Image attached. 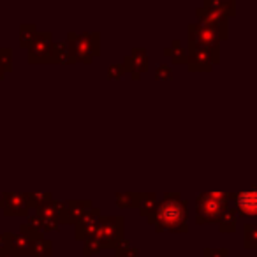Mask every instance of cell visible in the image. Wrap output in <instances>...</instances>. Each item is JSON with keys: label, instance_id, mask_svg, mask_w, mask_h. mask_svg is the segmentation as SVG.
Segmentation results:
<instances>
[{"label": "cell", "instance_id": "1", "mask_svg": "<svg viewBox=\"0 0 257 257\" xmlns=\"http://www.w3.org/2000/svg\"><path fill=\"white\" fill-rule=\"evenodd\" d=\"M187 218H189V210H187V203L182 199V196L175 192H166L164 197L159 201L155 211L148 215L147 220L159 232H185L189 229Z\"/></svg>", "mask_w": 257, "mask_h": 257}, {"label": "cell", "instance_id": "2", "mask_svg": "<svg viewBox=\"0 0 257 257\" xmlns=\"http://www.w3.org/2000/svg\"><path fill=\"white\" fill-rule=\"evenodd\" d=\"M197 18L201 23L213 27L218 32L220 39L229 37V16L236 15L234 0H206L203 6L196 9Z\"/></svg>", "mask_w": 257, "mask_h": 257}, {"label": "cell", "instance_id": "3", "mask_svg": "<svg viewBox=\"0 0 257 257\" xmlns=\"http://www.w3.org/2000/svg\"><path fill=\"white\" fill-rule=\"evenodd\" d=\"M229 206V192H203L196 197V222L213 224Z\"/></svg>", "mask_w": 257, "mask_h": 257}, {"label": "cell", "instance_id": "4", "mask_svg": "<svg viewBox=\"0 0 257 257\" xmlns=\"http://www.w3.org/2000/svg\"><path fill=\"white\" fill-rule=\"evenodd\" d=\"M67 46L71 51L74 62L83 64H92L93 57H97L100 51V34L99 32H69Z\"/></svg>", "mask_w": 257, "mask_h": 257}, {"label": "cell", "instance_id": "5", "mask_svg": "<svg viewBox=\"0 0 257 257\" xmlns=\"http://www.w3.org/2000/svg\"><path fill=\"white\" fill-rule=\"evenodd\" d=\"M125 220L121 215H104L99 220V227L95 231V238L99 239L102 248H114L123 239Z\"/></svg>", "mask_w": 257, "mask_h": 257}, {"label": "cell", "instance_id": "6", "mask_svg": "<svg viewBox=\"0 0 257 257\" xmlns=\"http://www.w3.org/2000/svg\"><path fill=\"white\" fill-rule=\"evenodd\" d=\"M187 37H189V44H197V46L208 48L215 53H220V36L213 27L206 25V23H189Z\"/></svg>", "mask_w": 257, "mask_h": 257}, {"label": "cell", "instance_id": "7", "mask_svg": "<svg viewBox=\"0 0 257 257\" xmlns=\"http://www.w3.org/2000/svg\"><path fill=\"white\" fill-rule=\"evenodd\" d=\"M218 62H220V53H215V51L197 46V44H189V50H187V67H189V71L208 72Z\"/></svg>", "mask_w": 257, "mask_h": 257}, {"label": "cell", "instance_id": "8", "mask_svg": "<svg viewBox=\"0 0 257 257\" xmlns=\"http://www.w3.org/2000/svg\"><path fill=\"white\" fill-rule=\"evenodd\" d=\"M229 206L238 217H257V187L229 194Z\"/></svg>", "mask_w": 257, "mask_h": 257}, {"label": "cell", "instance_id": "9", "mask_svg": "<svg viewBox=\"0 0 257 257\" xmlns=\"http://www.w3.org/2000/svg\"><path fill=\"white\" fill-rule=\"evenodd\" d=\"M29 62L41 64V62H53V39L50 32L37 34L34 43L30 44Z\"/></svg>", "mask_w": 257, "mask_h": 257}, {"label": "cell", "instance_id": "10", "mask_svg": "<svg viewBox=\"0 0 257 257\" xmlns=\"http://www.w3.org/2000/svg\"><path fill=\"white\" fill-rule=\"evenodd\" d=\"M148 64H150L148 53L143 48H134V50L123 58V62H121L125 72H128L133 79H140L141 74H143L145 71H148Z\"/></svg>", "mask_w": 257, "mask_h": 257}, {"label": "cell", "instance_id": "11", "mask_svg": "<svg viewBox=\"0 0 257 257\" xmlns=\"http://www.w3.org/2000/svg\"><path fill=\"white\" fill-rule=\"evenodd\" d=\"M90 210H93L92 201H67L64 203V211L60 215L62 224H78Z\"/></svg>", "mask_w": 257, "mask_h": 257}, {"label": "cell", "instance_id": "12", "mask_svg": "<svg viewBox=\"0 0 257 257\" xmlns=\"http://www.w3.org/2000/svg\"><path fill=\"white\" fill-rule=\"evenodd\" d=\"M100 217H102V215H100V210H97V208L90 210L88 213L76 224V229H74L76 239H83V241H85V239H88L90 236L95 234L97 227H99Z\"/></svg>", "mask_w": 257, "mask_h": 257}, {"label": "cell", "instance_id": "13", "mask_svg": "<svg viewBox=\"0 0 257 257\" xmlns=\"http://www.w3.org/2000/svg\"><path fill=\"white\" fill-rule=\"evenodd\" d=\"M8 213L9 215H25L32 204H30V197L29 194H13L8 197Z\"/></svg>", "mask_w": 257, "mask_h": 257}, {"label": "cell", "instance_id": "14", "mask_svg": "<svg viewBox=\"0 0 257 257\" xmlns=\"http://www.w3.org/2000/svg\"><path fill=\"white\" fill-rule=\"evenodd\" d=\"M236 224H238V215H236V211L231 206L225 208L220 217L217 218V225L220 232H234Z\"/></svg>", "mask_w": 257, "mask_h": 257}, {"label": "cell", "instance_id": "15", "mask_svg": "<svg viewBox=\"0 0 257 257\" xmlns=\"http://www.w3.org/2000/svg\"><path fill=\"white\" fill-rule=\"evenodd\" d=\"M159 204V197L154 192H140V203H138V210H140L141 217H148L155 211Z\"/></svg>", "mask_w": 257, "mask_h": 257}, {"label": "cell", "instance_id": "16", "mask_svg": "<svg viewBox=\"0 0 257 257\" xmlns=\"http://www.w3.org/2000/svg\"><path fill=\"white\" fill-rule=\"evenodd\" d=\"M164 55L171 58L175 64H187V50L178 39H175L169 48H164Z\"/></svg>", "mask_w": 257, "mask_h": 257}, {"label": "cell", "instance_id": "17", "mask_svg": "<svg viewBox=\"0 0 257 257\" xmlns=\"http://www.w3.org/2000/svg\"><path fill=\"white\" fill-rule=\"evenodd\" d=\"M53 62H57V64H72L74 62L67 43H62V41L53 43Z\"/></svg>", "mask_w": 257, "mask_h": 257}, {"label": "cell", "instance_id": "18", "mask_svg": "<svg viewBox=\"0 0 257 257\" xmlns=\"http://www.w3.org/2000/svg\"><path fill=\"white\" fill-rule=\"evenodd\" d=\"M140 203V192H121L116 194V206L121 210H127V208H138Z\"/></svg>", "mask_w": 257, "mask_h": 257}, {"label": "cell", "instance_id": "19", "mask_svg": "<svg viewBox=\"0 0 257 257\" xmlns=\"http://www.w3.org/2000/svg\"><path fill=\"white\" fill-rule=\"evenodd\" d=\"M243 246L257 250V224H245L243 227Z\"/></svg>", "mask_w": 257, "mask_h": 257}, {"label": "cell", "instance_id": "20", "mask_svg": "<svg viewBox=\"0 0 257 257\" xmlns=\"http://www.w3.org/2000/svg\"><path fill=\"white\" fill-rule=\"evenodd\" d=\"M51 241L50 239H43V238H37L32 241V255L37 257H46L51 255Z\"/></svg>", "mask_w": 257, "mask_h": 257}, {"label": "cell", "instance_id": "21", "mask_svg": "<svg viewBox=\"0 0 257 257\" xmlns=\"http://www.w3.org/2000/svg\"><path fill=\"white\" fill-rule=\"evenodd\" d=\"M114 250H116L114 257H140V253H138V248L131 246V243H128L125 238L121 239V241L118 243L116 246H114Z\"/></svg>", "mask_w": 257, "mask_h": 257}, {"label": "cell", "instance_id": "22", "mask_svg": "<svg viewBox=\"0 0 257 257\" xmlns=\"http://www.w3.org/2000/svg\"><path fill=\"white\" fill-rule=\"evenodd\" d=\"M100 250H102V246H100L99 239H97L95 236H90L88 239H85V246H83V255H86V257L95 255V253H99Z\"/></svg>", "mask_w": 257, "mask_h": 257}, {"label": "cell", "instance_id": "23", "mask_svg": "<svg viewBox=\"0 0 257 257\" xmlns=\"http://www.w3.org/2000/svg\"><path fill=\"white\" fill-rule=\"evenodd\" d=\"M37 32H36V25H23L22 27V46H29L34 43Z\"/></svg>", "mask_w": 257, "mask_h": 257}, {"label": "cell", "instance_id": "24", "mask_svg": "<svg viewBox=\"0 0 257 257\" xmlns=\"http://www.w3.org/2000/svg\"><path fill=\"white\" fill-rule=\"evenodd\" d=\"M173 78V67L169 64H159L155 67V79L157 81H169Z\"/></svg>", "mask_w": 257, "mask_h": 257}, {"label": "cell", "instance_id": "25", "mask_svg": "<svg viewBox=\"0 0 257 257\" xmlns=\"http://www.w3.org/2000/svg\"><path fill=\"white\" fill-rule=\"evenodd\" d=\"M125 74V69L121 64H111L107 67V78L109 79H120Z\"/></svg>", "mask_w": 257, "mask_h": 257}, {"label": "cell", "instance_id": "26", "mask_svg": "<svg viewBox=\"0 0 257 257\" xmlns=\"http://www.w3.org/2000/svg\"><path fill=\"white\" fill-rule=\"evenodd\" d=\"M227 248H204L203 257H227Z\"/></svg>", "mask_w": 257, "mask_h": 257}, {"label": "cell", "instance_id": "27", "mask_svg": "<svg viewBox=\"0 0 257 257\" xmlns=\"http://www.w3.org/2000/svg\"><path fill=\"white\" fill-rule=\"evenodd\" d=\"M0 257H16V252L13 248H6V250H2Z\"/></svg>", "mask_w": 257, "mask_h": 257}, {"label": "cell", "instance_id": "28", "mask_svg": "<svg viewBox=\"0 0 257 257\" xmlns=\"http://www.w3.org/2000/svg\"><path fill=\"white\" fill-rule=\"evenodd\" d=\"M157 257H169V255H157Z\"/></svg>", "mask_w": 257, "mask_h": 257}, {"label": "cell", "instance_id": "29", "mask_svg": "<svg viewBox=\"0 0 257 257\" xmlns=\"http://www.w3.org/2000/svg\"><path fill=\"white\" fill-rule=\"evenodd\" d=\"M239 257H250V255H239Z\"/></svg>", "mask_w": 257, "mask_h": 257}, {"label": "cell", "instance_id": "30", "mask_svg": "<svg viewBox=\"0 0 257 257\" xmlns=\"http://www.w3.org/2000/svg\"><path fill=\"white\" fill-rule=\"evenodd\" d=\"M102 257H109V255H102Z\"/></svg>", "mask_w": 257, "mask_h": 257}]
</instances>
